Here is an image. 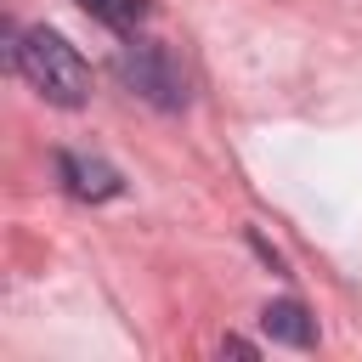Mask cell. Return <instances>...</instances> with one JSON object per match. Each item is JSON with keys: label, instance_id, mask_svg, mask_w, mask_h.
Here are the masks:
<instances>
[{"label": "cell", "instance_id": "7a4b0ae2", "mask_svg": "<svg viewBox=\"0 0 362 362\" xmlns=\"http://www.w3.org/2000/svg\"><path fill=\"white\" fill-rule=\"evenodd\" d=\"M113 74H119V85H124L130 96H141V102L158 107V113H181V107H187V74H181V62H175L164 45H153V40L124 34V45H119V57H113Z\"/></svg>", "mask_w": 362, "mask_h": 362}, {"label": "cell", "instance_id": "3957f363", "mask_svg": "<svg viewBox=\"0 0 362 362\" xmlns=\"http://www.w3.org/2000/svg\"><path fill=\"white\" fill-rule=\"evenodd\" d=\"M57 181L79 198V204H107L124 192V175L107 164V158H90V153H57Z\"/></svg>", "mask_w": 362, "mask_h": 362}, {"label": "cell", "instance_id": "5b68a950", "mask_svg": "<svg viewBox=\"0 0 362 362\" xmlns=\"http://www.w3.org/2000/svg\"><path fill=\"white\" fill-rule=\"evenodd\" d=\"M79 6H85L96 23H113V6H119V0H79Z\"/></svg>", "mask_w": 362, "mask_h": 362}, {"label": "cell", "instance_id": "277c9868", "mask_svg": "<svg viewBox=\"0 0 362 362\" xmlns=\"http://www.w3.org/2000/svg\"><path fill=\"white\" fill-rule=\"evenodd\" d=\"M260 328H266V339L294 345V351H311V345H317V317H311L300 300H272V305L260 311Z\"/></svg>", "mask_w": 362, "mask_h": 362}, {"label": "cell", "instance_id": "8992f818", "mask_svg": "<svg viewBox=\"0 0 362 362\" xmlns=\"http://www.w3.org/2000/svg\"><path fill=\"white\" fill-rule=\"evenodd\" d=\"M221 351H232V356H255V339H238V334H226V339H221Z\"/></svg>", "mask_w": 362, "mask_h": 362}, {"label": "cell", "instance_id": "6da1fadb", "mask_svg": "<svg viewBox=\"0 0 362 362\" xmlns=\"http://www.w3.org/2000/svg\"><path fill=\"white\" fill-rule=\"evenodd\" d=\"M6 62L57 107H85L90 102V62L57 28H11Z\"/></svg>", "mask_w": 362, "mask_h": 362}]
</instances>
